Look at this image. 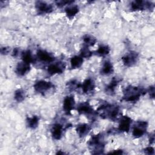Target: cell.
Returning <instances> with one entry per match:
<instances>
[{"label":"cell","instance_id":"obj_6","mask_svg":"<svg viewBox=\"0 0 155 155\" xmlns=\"http://www.w3.org/2000/svg\"><path fill=\"white\" fill-rule=\"evenodd\" d=\"M154 7L153 4L149 1H134L131 4V8L133 10H143L145 9H152Z\"/></svg>","mask_w":155,"mask_h":155},{"label":"cell","instance_id":"obj_33","mask_svg":"<svg viewBox=\"0 0 155 155\" xmlns=\"http://www.w3.org/2000/svg\"><path fill=\"white\" fill-rule=\"evenodd\" d=\"M110 153H111V154H122V150H116V151H114V152H111Z\"/></svg>","mask_w":155,"mask_h":155},{"label":"cell","instance_id":"obj_17","mask_svg":"<svg viewBox=\"0 0 155 155\" xmlns=\"http://www.w3.org/2000/svg\"><path fill=\"white\" fill-rule=\"evenodd\" d=\"M91 130V127L87 124H81L78 125L76 128V131L79 136L84 137L88 134Z\"/></svg>","mask_w":155,"mask_h":155},{"label":"cell","instance_id":"obj_4","mask_svg":"<svg viewBox=\"0 0 155 155\" xmlns=\"http://www.w3.org/2000/svg\"><path fill=\"white\" fill-rule=\"evenodd\" d=\"M148 123L145 121H138L133 126V136L136 138L142 137L146 132Z\"/></svg>","mask_w":155,"mask_h":155},{"label":"cell","instance_id":"obj_20","mask_svg":"<svg viewBox=\"0 0 155 155\" xmlns=\"http://www.w3.org/2000/svg\"><path fill=\"white\" fill-rule=\"evenodd\" d=\"M66 15L69 18H73L79 12V7L78 5H70L67 7L65 10Z\"/></svg>","mask_w":155,"mask_h":155},{"label":"cell","instance_id":"obj_2","mask_svg":"<svg viewBox=\"0 0 155 155\" xmlns=\"http://www.w3.org/2000/svg\"><path fill=\"white\" fill-rule=\"evenodd\" d=\"M119 110L118 106L110 104L103 105L98 108V111L101 113L102 116H105L111 120H114L117 118Z\"/></svg>","mask_w":155,"mask_h":155},{"label":"cell","instance_id":"obj_21","mask_svg":"<svg viewBox=\"0 0 155 155\" xmlns=\"http://www.w3.org/2000/svg\"><path fill=\"white\" fill-rule=\"evenodd\" d=\"M39 117L37 116H33L32 117H28L27 119V124L29 128L31 129L36 128L39 124Z\"/></svg>","mask_w":155,"mask_h":155},{"label":"cell","instance_id":"obj_25","mask_svg":"<svg viewBox=\"0 0 155 155\" xmlns=\"http://www.w3.org/2000/svg\"><path fill=\"white\" fill-rule=\"evenodd\" d=\"M119 83V81L117 78H113L110 83L107 85V91L109 92L110 94H112L114 93L116 87H117V84Z\"/></svg>","mask_w":155,"mask_h":155},{"label":"cell","instance_id":"obj_13","mask_svg":"<svg viewBox=\"0 0 155 155\" xmlns=\"http://www.w3.org/2000/svg\"><path fill=\"white\" fill-rule=\"evenodd\" d=\"M77 110L79 113L86 115L93 114L94 111L91 106L88 102H83L80 104L77 107Z\"/></svg>","mask_w":155,"mask_h":155},{"label":"cell","instance_id":"obj_16","mask_svg":"<svg viewBox=\"0 0 155 155\" xmlns=\"http://www.w3.org/2000/svg\"><path fill=\"white\" fill-rule=\"evenodd\" d=\"M63 133V127L59 124H55L51 128V134L56 140H59L62 137Z\"/></svg>","mask_w":155,"mask_h":155},{"label":"cell","instance_id":"obj_30","mask_svg":"<svg viewBox=\"0 0 155 155\" xmlns=\"http://www.w3.org/2000/svg\"><path fill=\"white\" fill-rule=\"evenodd\" d=\"M148 91H149L150 97L151 98H154V86L150 87Z\"/></svg>","mask_w":155,"mask_h":155},{"label":"cell","instance_id":"obj_7","mask_svg":"<svg viewBox=\"0 0 155 155\" xmlns=\"http://www.w3.org/2000/svg\"><path fill=\"white\" fill-rule=\"evenodd\" d=\"M138 59V54L135 51H130L125 54L122 58L124 64L127 67H130L135 64Z\"/></svg>","mask_w":155,"mask_h":155},{"label":"cell","instance_id":"obj_18","mask_svg":"<svg viewBox=\"0 0 155 155\" xmlns=\"http://www.w3.org/2000/svg\"><path fill=\"white\" fill-rule=\"evenodd\" d=\"M113 71V67L111 62L106 61L104 62L103 65L101 68V73L104 75H109Z\"/></svg>","mask_w":155,"mask_h":155},{"label":"cell","instance_id":"obj_26","mask_svg":"<svg viewBox=\"0 0 155 155\" xmlns=\"http://www.w3.org/2000/svg\"><path fill=\"white\" fill-rule=\"evenodd\" d=\"M14 98L18 102H21L23 101L25 98L24 91L21 89H18V90H16L15 92V94H14Z\"/></svg>","mask_w":155,"mask_h":155},{"label":"cell","instance_id":"obj_29","mask_svg":"<svg viewBox=\"0 0 155 155\" xmlns=\"http://www.w3.org/2000/svg\"><path fill=\"white\" fill-rule=\"evenodd\" d=\"M144 150H145V153L148 154H154V149L153 147L151 146L145 148Z\"/></svg>","mask_w":155,"mask_h":155},{"label":"cell","instance_id":"obj_28","mask_svg":"<svg viewBox=\"0 0 155 155\" xmlns=\"http://www.w3.org/2000/svg\"><path fill=\"white\" fill-rule=\"evenodd\" d=\"M72 2H73V1H58L56 2V5L59 7H62L67 4L70 5V4Z\"/></svg>","mask_w":155,"mask_h":155},{"label":"cell","instance_id":"obj_19","mask_svg":"<svg viewBox=\"0 0 155 155\" xmlns=\"http://www.w3.org/2000/svg\"><path fill=\"white\" fill-rule=\"evenodd\" d=\"M83 63V58L81 56H74L70 59V65L72 68H79Z\"/></svg>","mask_w":155,"mask_h":155},{"label":"cell","instance_id":"obj_32","mask_svg":"<svg viewBox=\"0 0 155 155\" xmlns=\"http://www.w3.org/2000/svg\"><path fill=\"white\" fill-rule=\"evenodd\" d=\"M18 53H19V50L16 48H15L13 50V56H16L18 54Z\"/></svg>","mask_w":155,"mask_h":155},{"label":"cell","instance_id":"obj_27","mask_svg":"<svg viewBox=\"0 0 155 155\" xmlns=\"http://www.w3.org/2000/svg\"><path fill=\"white\" fill-rule=\"evenodd\" d=\"M92 51L88 48V47L84 45L81 50V56L84 58H88L91 56Z\"/></svg>","mask_w":155,"mask_h":155},{"label":"cell","instance_id":"obj_8","mask_svg":"<svg viewBox=\"0 0 155 155\" xmlns=\"http://www.w3.org/2000/svg\"><path fill=\"white\" fill-rule=\"evenodd\" d=\"M35 7H36V10L40 14L50 13L53 10V7L52 5L47 4L44 1H37L36 2Z\"/></svg>","mask_w":155,"mask_h":155},{"label":"cell","instance_id":"obj_31","mask_svg":"<svg viewBox=\"0 0 155 155\" xmlns=\"http://www.w3.org/2000/svg\"><path fill=\"white\" fill-rule=\"evenodd\" d=\"M1 52L2 54H7L8 52V49L7 47H3L1 49Z\"/></svg>","mask_w":155,"mask_h":155},{"label":"cell","instance_id":"obj_15","mask_svg":"<svg viewBox=\"0 0 155 155\" xmlns=\"http://www.w3.org/2000/svg\"><path fill=\"white\" fill-rule=\"evenodd\" d=\"M30 70L29 64L22 62L19 63L16 67V73L19 76H24L27 74Z\"/></svg>","mask_w":155,"mask_h":155},{"label":"cell","instance_id":"obj_23","mask_svg":"<svg viewBox=\"0 0 155 155\" xmlns=\"http://www.w3.org/2000/svg\"><path fill=\"white\" fill-rule=\"evenodd\" d=\"M110 51L108 46L106 45H102L98 47L96 51V54L99 56H105L109 54Z\"/></svg>","mask_w":155,"mask_h":155},{"label":"cell","instance_id":"obj_1","mask_svg":"<svg viewBox=\"0 0 155 155\" xmlns=\"http://www.w3.org/2000/svg\"><path fill=\"white\" fill-rule=\"evenodd\" d=\"M146 93V90L138 87H127L124 91L123 99L127 102H136Z\"/></svg>","mask_w":155,"mask_h":155},{"label":"cell","instance_id":"obj_11","mask_svg":"<svg viewBox=\"0 0 155 155\" xmlns=\"http://www.w3.org/2000/svg\"><path fill=\"white\" fill-rule=\"evenodd\" d=\"M131 124V119L127 116H123L119 121L118 129L122 132H128L130 130Z\"/></svg>","mask_w":155,"mask_h":155},{"label":"cell","instance_id":"obj_22","mask_svg":"<svg viewBox=\"0 0 155 155\" xmlns=\"http://www.w3.org/2000/svg\"><path fill=\"white\" fill-rule=\"evenodd\" d=\"M21 58L22 62H24L29 64L33 62V58L30 50H26L23 51L21 54Z\"/></svg>","mask_w":155,"mask_h":155},{"label":"cell","instance_id":"obj_24","mask_svg":"<svg viewBox=\"0 0 155 155\" xmlns=\"http://www.w3.org/2000/svg\"><path fill=\"white\" fill-rule=\"evenodd\" d=\"M83 41L85 43V45L87 46H93L96 42V39L95 38H94L93 36L89 35H86L83 37Z\"/></svg>","mask_w":155,"mask_h":155},{"label":"cell","instance_id":"obj_10","mask_svg":"<svg viewBox=\"0 0 155 155\" xmlns=\"http://www.w3.org/2000/svg\"><path fill=\"white\" fill-rule=\"evenodd\" d=\"M65 65L62 62H56L50 64L47 68L48 73L53 75L55 74H60L62 73L64 70Z\"/></svg>","mask_w":155,"mask_h":155},{"label":"cell","instance_id":"obj_5","mask_svg":"<svg viewBox=\"0 0 155 155\" xmlns=\"http://www.w3.org/2000/svg\"><path fill=\"white\" fill-rule=\"evenodd\" d=\"M35 90L39 93H44L53 87V84L49 81L39 80L34 84Z\"/></svg>","mask_w":155,"mask_h":155},{"label":"cell","instance_id":"obj_3","mask_svg":"<svg viewBox=\"0 0 155 155\" xmlns=\"http://www.w3.org/2000/svg\"><path fill=\"white\" fill-rule=\"evenodd\" d=\"M102 140V137L100 134L93 136L90 140L88 144L90 146L94 148V151H96V152L94 153L95 154L102 153L104 148V143Z\"/></svg>","mask_w":155,"mask_h":155},{"label":"cell","instance_id":"obj_12","mask_svg":"<svg viewBox=\"0 0 155 155\" xmlns=\"http://www.w3.org/2000/svg\"><path fill=\"white\" fill-rule=\"evenodd\" d=\"M38 59L44 62H51L54 61V56L48 51L43 50H39L37 51Z\"/></svg>","mask_w":155,"mask_h":155},{"label":"cell","instance_id":"obj_14","mask_svg":"<svg viewBox=\"0 0 155 155\" xmlns=\"http://www.w3.org/2000/svg\"><path fill=\"white\" fill-rule=\"evenodd\" d=\"M80 87L82 88V90L85 93H88L91 92L95 87L94 82L93 79L88 78L85 79L82 85H80Z\"/></svg>","mask_w":155,"mask_h":155},{"label":"cell","instance_id":"obj_9","mask_svg":"<svg viewBox=\"0 0 155 155\" xmlns=\"http://www.w3.org/2000/svg\"><path fill=\"white\" fill-rule=\"evenodd\" d=\"M75 105V101L72 96H66L63 101V109L67 114H70Z\"/></svg>","mask_w":155,"mask_h":155}]
</instances>
